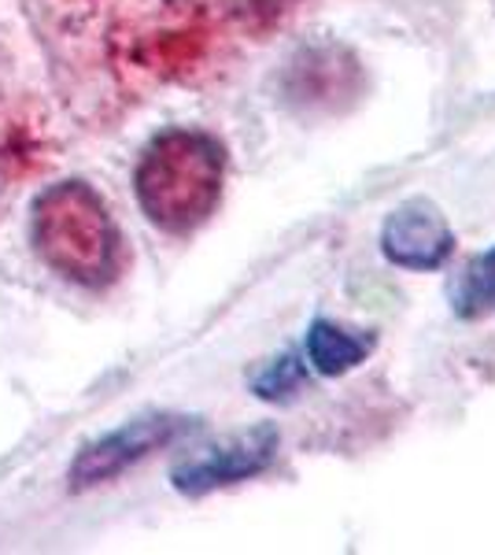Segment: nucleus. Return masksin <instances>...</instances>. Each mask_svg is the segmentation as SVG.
Wrapping results in <instances>:
<instances>
[{"instance_id":"8","label":"nucleus","mask_w":495,"mask_h":555,"mask_svg":"<svg viewBox=\"0 0 495 555\" xmlns=\"http://www.w3.org/2000/svg\"><path fill=\"white\" fill-rule=\"evenodd\" d=\"M251 385H256V392L263 400H289L303 385V363L289 352V356H282V360L266 363V371Z\"/></svg>"},{"instance_id":"5","label":"nucleus","mask_w":495,"mask_h":555,"mask_svg":"<svg viewBox=\"0 0 495 555\" xmlns=\"http://www.w3.org/2000/svg\"><path fill=\"white\" fill-rule=\"evenodd\" d=\"M277 444H282V437H277L274 426H256L226 444H214L196 460H185L182 467H174L170 478H174V489L188 492V496H204L211 489L263 474L274 463Z\"/></svg>"},{"instance_id":"4","label":"nucleus","mask_w":495,"mask_h":555,"mask_svg":"<svg viewBox=\"0 0 495 555\" xmlns=\"http://www.w3.org/2000/svg\"><path fill=\"white\" fill-rule=\"evenodd\" d=\"M188 429H196V418H185V415H148V418H133L126 423L122 429L115 434L101 437L96 444L78 455L75 470V489H86V486H101V481L115 478L122 474L126 467H133L138 460H145L148 452L164 449V444L178 441Z\"/></svg>"},{"instance_id":"2","label":"nucleus","mask_w":495,"mask_h":555,"mask_svg":"<svg viewBox=\"0 0 495 555\" xmlns=\"http://www.w3.org/2000/svg\"><path fill=\"white\" fill-rule=\"evenodd\" d=\"M30 237L44 263L78 285H107L119 274V230L101 196L82 182L52 185L38 196Z\"/></svg>"},{"instance_id":"7","label":"nucleus","mask_w":495,"mask_h":555,"mask_svg":"<svg viewBox=\"0 0 495 555\" xmlns=\"http://www.w3.org/2000/svg\"><path fill=\"white\" fill-rule=\"evenodd\" d=\"M495 308V248L473 256L452 289V311L458 319H477Z\"/></svg>"},{"instance_id":"6","label":"nucleus","mask_w":495,"mask_h":555,"mask_svg":"<svg viewBox=\"0 0 495 555\" xmlns=\"http://www.w3.org/2000/svg\"><path fill=\"white\" fill-rule=\"evenodd\" d=\"M374 352V334L348 330L333 319H314L308 330V360L318 374L337 378V374L355 371L366 356Z\"/></svg>"},{"instance_id":"1","label":"nucleus","mask_w":495,"mask_h":555,"mask_svg":"<svg viewBox=\"0 0 495 555\" xmlns=\"http://www.w3.org/2000/svg\"><path fill=\"white\" fill-rule=\"evenodd\" d=\"M226 182V149L204 130L174 127L152 138L138 164V204L167 234H193L211 219Z\"/></svg>"},{"instance_id":"3","label":"nucleus","mask_w":495,"mask_h":555,"mask_svg":"<svg viewBox=\"0 0 495 555\" xmlns=\"http://www.w3.org/2000/svg\"><path fill=\"white\" fill-rule=\"evenodd\" d=\"M381 253L403 271H440L455 256V230L433 201L414 196L385 219Z\"/></svg>"}]
</instances>
